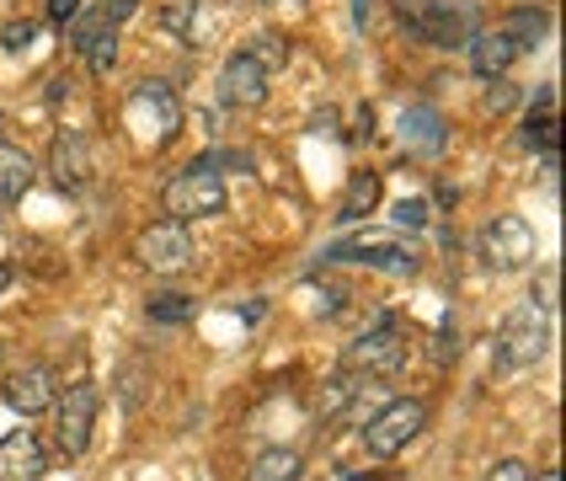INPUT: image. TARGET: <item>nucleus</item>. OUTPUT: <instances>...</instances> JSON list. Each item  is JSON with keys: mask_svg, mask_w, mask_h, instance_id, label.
<instances>
[{"mask_svg": "<svg viewBox=\"0 0 566 481\" xmlns=\"http://www.w3.org/2000/svg\"><path fill=\"white\" fill-rule=\"evenodd\" d=\"M551 353V305L545 300H524V305H513L503 321V332H497V369L513 375V369H530Z\"/></svg>", "mask_w": 566, "mask_h": 481, "instance_id": "1", "label": "nucleus"}, {"mask_svg": "<svg viewBox=\"0 0 566 481\" xmlns=\"http://www.w3.org/2000/svg\"><path fill=\"white\" fill-rule=\"evenodd\" d=\"M128 128L139 134V145H171L182 134V102L166 81H139L128 96Z\"/></svg>", "mask_w": 566, "mask_h": 481, "instance_id": "2", "label": "nucleus"}, {"mask_svg": "<svg viewBox=\"0 0 566 481\" xmlns=\"http://www.w3.org/2000/svg\"><path fill=\"white\" fill-rule=\"evenodd\" d=\"M160 203H166V215L171 220H209V215H224V182L220 171H198V166H188V171H177L166 188H160Z\"/></svg>", "mask_w": 566, "mask_h": 481, "instance_id": "3", "label": "nucleus"}, {"mask_svg": "<svg viewBox=\"0 0 566 481\" xmlns=\"http://www.w3.org/2000/svg\"><path fill=\"white\" fill-rule=\"evenodd\" d=\"M422 428H428V401H411L407 396V401H390V407H379V412L369 417L364 445H369L375 460H390V454H401Z\"/></svg>", "mask_w": 566, "mask_h": 481, "instance_id": "4", "label": "nucleus"}, {"mask_svg": "<svg viewBox=\"0 0 566 481\" xmlns=\"http://www.w3.org/2000/svg\"><path fill=\"white\" fill-rule=\"evenodd\" d=\"M530 257H535V230L524 215H497L481 230V262L492 273H518V268H530Z\"/></svg>", "mask_w": 566, "mask_h": 481, "instance_id": "5", "label": "nucleus"}, {"mask_svg": "<svg viewBox=\"0 0 566 481\" xmlns=\"http://www.w3.org/2000/svg\"><path fill=\"white\" fill-rule=\"evenodd\" d=\"M407 364V343L396 337V326L390 321H379L375 332H364V337H353L343 353V369L347 375H364V380H379V375H396Z\"/></svg>", "mask_w": 566, "mask_h": 481, "instance_id": "6", "label": "nucleus"}, {"mask_svg": "<svg viewBox=\"0 0 566 481\" xmlns=\"http://www.w3.org/2000/svg\"><path fill=\"white\" fill-rule=\"evenodd\" d=\"M326 262H364V268L396 273V279L417 273V252L401 247L396 236H347V241H332V247H326Z\"/></svg>", "mask_w": 566, "mask_h": 481, "instance_id": "7", "label": "nucleus"}, {"mask_svg": "<svg viewBox=\"0 0 566 481\" xmlns=\"http://www.w3.org/2000/svg\"><path fill=\"white\" fill-rule=\"evenodd\" d=\"M134 257L150 268V273H182L192 262V236L182 220H156L139 230V241H134Z\"/></svg>", "mask_w": 566, "mask_h": 481, "instance_id": "8", "label": "nucleus"}, {"mask_svg": "<svg viewBox=\"0 0 566 481\" xmlns=\"http://www.w3.org/2000/svg\"><path fill=\"white\" fill-rule=\"evenodd\" d=\"M475 28H481L475 0H428V17H422L417 38L433 43V49H465Z\"/></svg>", "mask_w": 566, "mask_h": 481, "instance_id": "9", "label": "nucleus"}, {"mask_svg": "<svg viewBox=\"0 0 566 481\" xmlns=\"http://www.w3.org/2000/svg\"><path fill=\"white\" fill-rule=\"evenodd\" d=\"M54 407H60V454L81 460V454H86V445H92V428H96V385L92 380H75L60 401H54Z\"/></svg>", "mask_w": 566, "mask_h": 481, "instance_id": "10", "label": "nucleus"}, {"mask_svg": "<svg viewBox=\"0 0 566 481\" xmlns=\"http://www.w3.org/2000/svg\"><path fill=\"white\" fill-rule=\"evenodd\" d=\"M220 102L224 107H262L268 102V64L256 60L252 49L230 54L220 70Z\"/></svg>", "mask_w": 566, "mask_h": 481, "instance_id": "11", "label": "nucleus"}, {"mask_svg": "<svg viewBox=\"0 0 566 481\" xmlns=\"http://www.w3.org/2000/svg\"><path fill=\"white\" fill-rule=\"evenodd\" d=\"M0 396H6V407H11V412L38 417V412H49V407L60 401V385H54V369L28 364V369H11V375L0 380Z\"/></svg>", "mask_w": 566, "mask_h": 481, "instance_id": "12", "label": "nucleus"}, {"mask_svg": "<svg viewBox=\"0 0 566 481\" xmlns=\"http://www.w3.org/2000/svg\"><path fill=\"white\" fill-rule=\"evenodd\" d=\"M92 139L81 134V128H60L54 134V150H49V177H54V188L64 192H81L92 182Z\"/></svg>", "mask_w": 566, "mask_h": 481, "instance_id": "13", "label": "nucleus"}, {"mask_svg": "<svg viewBox=\"0 0 566 481\" xmlns=\"http://www.w3.org/2000/svg\"><path fill=\"white\" fill-rule=\"evenodd\" d=\"M49 477V449L32 428H17L0 439V481H43Z\"/></svg>", "mask_w": 566, "mask_h": 481, "instance_id": "14", "label": "nucleus"}, {"mask_svg": "<svg viewBox=\"0 0 566 481\" xmlns=\"http://www.w3.org/2000/svg\"><path fill=\"white\" fill-rule=\"evenodd\" d=\"M465 49H471V64L481 81H503L507 70H513V60H518V43L503 28H475Z\"/></svg>", "mask_w": 566, "mask_h": 481, "instance_id": "15", "label": "nucleus"}, {"mask_svg": "<svg viewBox=\"0 0 566 481\" xmlns=\"http://www.w3.org/2000/svg\"><path fill=\"white\" fill-rule=\"evenodd\" d=\"M70 38H75V49L86 54V64H92L96 75L113 70V60H118V22H107V17L96 11V17H81Z\"/></svg>", "mask_w": 566, "mask_h": 481, "instance_id": "16", "label": "nucleus"}, {"mask_svg": "<svg viewBox=\"0 0 566 481\" xmlns=\"http://www.w3.org/2000/svg\"><path fill=\"white\" fill-rule=\"evenodd\" d=\"M443 139H449V134H443L439 107H428V102L407 107V118H401V145H407L411 156H439Z\"/></svg>", "mask_w": 566, "mask_h": 481, "instance_id": "17", "label": "nucleus"}, {"mask_svg": "<svg viewBox=\"0 0 566 481\" xmlns=\"http://www.w3.org/2000/svg\"><path fill=\"white\" fill-rule=\"evenodd\" d=\"M524 145H530V150H545V160H556L562 124H556V92H551V86L539 92V102L530 107V118H524Z\"/></svg>", "mask_w": 566, "mask_h": 481, "instance_id": "18", "label": "nucleus"}, {"mask_svg": "<svg viewBox=\"0 0 566 481\" xmlns=\"http://www.w3.org/2000/svg\"><path fill=\"white\" fill-rule=\"evenodd\" d=\"M379 192H385L379 171H353V177H347L343 203H337V220H343V224H358L364 215H375V209H379Z\"/></svg>", "mask_w": 566, "mask_h": 481, "instance_id": "19", "label": "nucleus"}, {"mask_svg": "<svg viewBox=\"0 0 566 481\" xmlns=\"http://www.w3.org/2000/svg\"><path fill=\"white\" fill-rule=\"evenodd\" d=\"M497 28H503L507 38L518 43V54H524V49H539V43L551 38V11H539V6H513Z\"/></svg>", "mask_w": 566, "mask_h": 481, "instance_id": "20", "label": "nucleus"}, {"mask_svg": "<svg viewBox=\"0 0 566 481\" xmlns=\"http://www.w3.org/2000/svg\"><path fill=\"white\" fill-rule=\"evenodd\" d=\"M32 182H38V160L28 150H17V145H0V198L17 203Z\"/></svg>", "mask_w": 566, "mask_h": 481, "instance_id": "21", "label": "nucleus"}, {"mask_svg": "<svg viewBox=\"0 0 566 481\" xmlns=\"http://www.w3.org/2000/svg\"><path fill=\"white\" fill-rule=\"evenodd\" d=\"M145 316L156 321V326H188V321L198 316V300L166 289V294H150V300H145Z\"/></svg>", "mask_w": 566, "mask_h": 481, "instance_id": "22", "label": "nucleus"}, {"mask_svg": "<svg viewBox=\"0 0 566 481\" xmlns=\"http://www.w3.org/2000/svg\"><path fill=\"white\" fill-rule=\"evenodd\" d=\"M247 481H300V454L294 449H262Z\"/></svg>", "mask_w": 566, "mask_h": 481, "instance_id": "23", "label": "nucleus"}, {"mask_svg": "<svg viewBox=\"0 0 566 481\" xmlns=\"http://www.w3.org/2000/svg\"><path fill=\"white\" fill-rule=\"evenodd\" d=\"M396 224L401 230H428V198H401L396 203Z\"/></svg>", "mask_w": 566, "mask_h": 481, "instance_id": "24", "label": "nucleus"}, {"mask_svg": "<svg viewBox=\"0 0 566 481\" xmlns=\"http://www.w3.org/2000/svg\"><path fill=\"white\" fill-rule=\"evenodd\" d=\"M192 166L198 171H220V166H252V156L247 150H214V156H198Z\"/></svg>", "mask_w": 566, "mask_h": 481, "instance_id": "25", "label": "nucleus"}, {"mask_svg": "<svg viewBox=\"0 0 566 481\" xmlns=\"http://www.w3.org/2000/svg\"><path fill=\"white\" fill-rule=\"evenodd\" d=\"M396 6V17H401V28L417 32L422 28V17H428V0H390Z\"/></svg>", "mask_w": 566, "mask_h": 481, "instance_id": "26", "label": "nucleus"}, {"mask_svg": "<svg viewBox=\"0 0 566 481\" xmlns=\"http://www.w3.org/2000/svg\"><path fill=\"white\" fill-rule=\"evenodd\" d=\"M32 32H38V28H32V22H11V28L0 32V43H6L11 54H22V49H28V43H32Z\"/></svg>", "mask_w": 566, "mask_h": 481, "instance_id": "27", "label": "nucleus"}, {"mask_svg": "<svg viewBox=\"0 0 566 481\" xmlns=\"http://www.w3.org/2000/svg\"><path fill=\"white\" fill-rule=\"evenodd\" d=\"M486 481H535V477H530V466H524V460H497Z\"/></svg>", "mask_w": 566, "mask_h": 481, "instance_id": "28", "label": "nucleus"}, {"mask_svg": "<svg viewBox=\"0 0 566 481\" xmlns=\"http://www.w3.org/2000/svg\"><path fill=\"white\" fill-rule=\"evenodd\" d=\"M49 17H54L60 28H70V17H81V0H49Z\"/></svg>", "mask_w": 566, "mask_h": 481, "instance_id": "29", "label": "nucleus"}, {"mask_svg": "<svg viewBox=\"0 0 566 481\" xmlns=\"http://www.w3.org/2000/svg\"><path fill=\"white\" fill-rule=\"evenodd\" d=\"M513 107V86H492L486 92V113H507Z\"/></svg>", "mask_w": 566, "mask_h": 481, "instance_id": "30", "label": "nucleus"}, {"mask_svg": "<svg viewBox=\"0 0 566 481\" xmlns=\"http://www.w3.org/2000/svg\"><path fill=\"white\" fill-rule=\"evenodd\" d=\"M134 6H139V0H107L102 17H107V22H124V17H134Z\"/></svg>", "mask_w": 566, "mask_h": 481, "instance_id": "31", "label": "nucleus"}, {"mask_svg": "<svg viewBox=\"0 0 566 481\" xmlns=\"http://www.w3.org/2000/svg\"><path fill=\"white\" fill-rule=\"evenodd\" d=\"M353 17H358V28H369V0H353Z\"/></svg>", "mask_w": 566, "mask_h": 481, "instance_id": "32", "label": "nucleus"}, {"mask_svg": "<svg viewBox=\"0 0 566 481\" xmlns=\"http://www.w3.org/2000/svg\"><path fill=\"white\" fill-rule=\"evenodd\" d=\"M6 284H11V268H0V294H6Z\"/></svg>", "mask_w": 566, "mask_h": 481, "instance_id": "33", "label": "nucleus"}, {"mask_svg": "<svg viewBox=\"0 0 566 481\" xmlns=\"http://www.w3.org/2000/svg\"><path fill=\"white\" fill-rule=\"evenodd\" d=\"M539 481H562V471H545V477H539Z\"/></svg>", "mask_w": 566, "mask_h": 481, "instance_id": "34", "label": "nucleus"}, {"mask_svg": "<svg viewBox=\"0 0 566 481\" xmlns=\"http://www.w3.org/2000/svg\"><path fill=\"white\" fill-rule=\"evenodd\" d=\"M6 209H11V203H6V198H0V215H6Z\"/></svg>", "mask_w": 566, "mask_h": 481, "instance_id": "35", "label": "nucleus"}]
</instances>
